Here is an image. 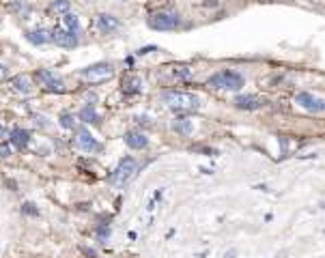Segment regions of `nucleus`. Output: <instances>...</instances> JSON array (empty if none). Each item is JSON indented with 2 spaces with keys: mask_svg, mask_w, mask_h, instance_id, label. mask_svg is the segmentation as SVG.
Returning <instances> with one entry per match:
<instances>
[{
  "mask_svg": "<svg viewBox=\"0 0 325 258\" xmlns=\"http://www.w3.org/2000/svg\"><path fill=\"white\" fill-rule=\"evenodd\" d=\"M162 101L175 112H194L200 108V97L186 90H164Z\"/></svg>",
  "mask_w": 325,
  "mask_h": 258,
  "instance_id": "nucleus-1",
  "label": "nucleus"
},
{
  "mask_svg": "<svg viewBox=\"0 0 325 258\" xmlns=\"http://www.w3.org/2000/svg\"><path fill=\"white\" fill-rule=\"evenodd\" d=\"M147 26L153 30H177L181 26V15L172 9H162V11H153V13L147 18Z\"/></svg>",
  "mask_w": 325,
  "mask_h": 258,
  "instance_id": "nucleus-2",
  "label": "nucleus"
},
{
  "mask_svg": "<svg viewBox=\"0 0 325 258\" xmlns=\"http://www.w3.org/2000/svg\"><path fill=\"white\" fill-rule=\"evenodd\" d=\"M207 84L211 88H218V90H241V86L246 84L243 75L239 71H232V69H224V71L213 73L207 80Z\"/></svg>",
  "mask_w": 325,
  "mask_h": 258,
  "instance_id": "nucleus-3",
  "label": "nucleus"
},
{
  "mask_svg": "<svg viewBox=\"0 0 325 258\" xmlns=\"http://www.w3.org/2000/svg\"><path fill=\"white\" fill-rule=\"evenodd\" d=\"M78 75L86 84H104L108 80L115 78V67L110 63H97V64H91V67L82 69Z\"/></svg>",
  "mask_w": 325,
  "mask_h": 258,
  "instance_id": "nucleus-4",
  "label": "nucleus"
},
{
  "mask_svg": "<svg viewBox=\"0 0 325 258\" xmlns=\"http://www.w3.org/2000/svg\"><path fill=\"white\" fill-rule=\"evenodd\" d=\"M136 168H138V161L134 157H129V155L127 157H121L115 172L110 174V183L112 185H123V183H127L129 179H132L134 172H136Z\"/></svg>",
  "mask_w": 325,
  "mask_h": 258,
  "instance_id": "nucleus-5",
  "label": "nucleus"
},
{
  "mask_svg": "<svg viewBox=\"0 0 325 258\" xmlns=\"http://www.w3.org/2000/svg\"><path fill=\"white\" fill-rule=\"evenodd\" d=\"M295 104L306 112H312V114H319V112H325V99L323 97H317L310 90H300L295 95Z\"/></svg>",
  "mask_w": 325,
  "mask_h": 258,
  "instance_id": "nucleus-6",
  "label": "nucleus"
},
{
  "mask_svg": "<svg viewBox=\"0 0 325 258\" xmlns=\"http://www.w3.org/2000/svg\"><path fill=\"white\" fill-rule=\"evenodd\" d=\"M37 80H39L46 90H52V93H65L63 78L58 73H54L52 69H39V71H37Z\"/></svg>",
  "mask_w": 325,
  "mask_h": 258,
  "instance_id": "nucleus-7",
  "label": "nucleus"
},
{
  "mask_svg": "<svg viewBox=\"0 0 325 258\" xmlns=\"http://www.w3.org/2000/svg\"><path fill=\"white\" fill-rule=\"evenodd\" d=\"M73 144H75V147H78L80 150H82V153H93V150L99 149L97 140L93 138V133H91L86 127H82V129H78V131H75Z\"/></svg>",
  "mask_w": 325,
  "mask_h": 258,
  "instance_id": "nucleus-8",
  "label": "nucleus"
},
{
  "mask_svg": "<svg viewBox=\"0 0 325 258\" xmlns=\"http://www.w3.org/2000/svg\"><path fill=\"white\" fill-rule=\"evenodd\" d=\"M52 41L56 43L58 47H65V50H73L78 47V35L73 30H67V28H56L52 32Z\"/></svg>",
  "mask_w": 325,
  "mask_h": 258,
  "instance_id": "nucleus-9",
  "label": "nucleus"
},
{
  "mask_svg": "<svg viewBox=\"0 0 325 258\" xmlns=\"http://www.w3.org/2000/svg\"><path fill=\"white\" fill-rule=\"evenodd\" d=\"M232 104H235L237 110L252 112V110H261V108H263V99L258 95H237Z\"/></svg>",
  "mask_w": 325,
  "mask_h": 258,
  "instance_id": "nucleus-10",
  "label": "nucleus"
},
{
  "mask_svg": "<svg viewBox=\"0 0 325 258\" xmlns=\"http://www.w3.org/2000/svg\"><path fill=\"white\" fill-rule=\"evenodd\" d=\"M95 24H97V28H99V32H104V35H112V32H116L121 28V22L110 13H99L95 20Z\"/></svg>",
  "mask_w": 325,
  "mask_h": 258,
  "instance_id": "nucleus-11",
  "label": "nucleus"
},
{
  "mask_svg": "<svg viewBox=\"0 0 325 258\" xmlns=\"http://www.w3.org/2000/svg\"><path fill=\"white\" fill-rule=\"evenodd\" d=\"M125 144L134 150H142V149H147L149 138L144 136V133H140V131H127L125 133Z\"/></svg>",
  "mask_w": 325,
  "mask_h": 258,
  "instance_id": "nucleus-12",
  "label": "nucleus"
},
{
  "mask_svg": "<svg viewBox=\"0 0 325 258\" xmlns=\"http://www.w3.org/2000/svg\"><path fill=\"white\" fill-rule=\"evenodd\" d=\"M26 39H28L32 45H46V43L52 41V32L47 28H35L26 32Z\"/></svg>",
  "mask_w": 325,
  "mask_h": 258,
  "instance_id": "nucleus-13",
  "label": "nucleus"
},
{
  "mask_svg": "<svg viewBox=\"0 0 325 258\" xmlns=\"http://www.w3.org/2000/svg\"><path fill=\"white\" fill-rule=\"evenodd\" d=\"M9 140H11V142H13L18 149H26V147H28V142H30V131L15 127V129H11Z\"/></svg>",
  "mask_w": 325,
  "mask_h": 258,
  "instance_id": "nucleus-14",
  "label": "nucleus"
},
{
  "mask_svg": "<svg viewBox=\"0 0 325 258\" xmlns=\"http://www.w3.org/2000/svg\"><path fill=\"white\" fill-rule=\"evenodd\" d=\"M11 84H13V88L18 90V93H24V95H28L32 90V78H30V75H26V73L15 75Z\"/></svg>",
  "mask_w": 325,
  "mask_h": 258,
  "instance_id": "nucleus-15",
  "label": "nucleus"
},
{
  "mask_svg": "<svg viewBox=\"0 0 325 258\" xmlns=\"http://www.w3.org/2000/svg\"><path fill=\"white\" fill-rule=\"evenodd\" d=\"M121 86H123V90H125V93L134 95V93H140V88H142V82H140V78H138V75L127 73L125 78H123Z\"/></svg>",
  "mask_w": 325,
  "mask_h": 258,
  "instance_id": "nucleus-16",
  "label": "nucleus"
},
{
  "mask_svg": "<svg viewBox=\"0 0 325 258\" xmlns=\"http://www.w3.org/2000/svg\"><path fill=\"white\" fill-rule=\"evenodd\" d=\"M80 121H82V123H89V125H99V123H101V118H99V114H97V110H95V108L93 106H84L82 108V110H80Z\"/></svg>",
  "mask_w": 325,
  "mask_h": 258,
  "instance_id": "nucleus-17",
  "label": "nucleus"
},
{
  "mask_svg": "<svg viewBox=\"0 0 325 258\" xmlns=\"http://www.w3.org/2000/svg\"><path fill=\"white\" fill-rule=\"evenodd\" d=\"M69 9H71V2H69V0H54L50 7H47V11H50L52 15H61V18L65 13H69Z\"/></svg>",
  "mask_w": 325,
  "mask_h": 258,
  "instance_id": "nucleus-18",
  "label": "nucleus"
},
{
  "mask_svg": "<svg viewBox=\"0 0 325 258\" xmlns=\"http://www.w3.org/2000/svg\"><path fill=\"white\" fill-rule=\"evenodd\" d=\"M63 28L73 30L75 35H78V32H80V20H78V15L71 13V11H69V13H65L63 15Z\"/></svg>",
  "mask_w": 325,
  "mask_h": 258,
  "instance_id": "nucleus-19",
  "label": "nucleus"
},
{
  "mask_svg": "<svg viewBox=\"0 0 325 258\" xmlns=\"http://www.w3.org/2000/svg\"><path fill=\"white\" fill-rule=\"evenodd\" d=\"M168 75H170V78H177V80H189L192 78V69L183 67V64H175V67L168 69Z\"/></svg>",
  "mask_w": 325,
  "mask_h": 258,
  "instance_id": "nucleus-20",
  "label": "nucleus"
},
{
  "mask_svg": "<svg viewBox=\"0 0 325 258\" xmlns=\"http://www.w3.org/2000/svg\"><path fill=\"white\" fill-rule=\"evenodd\" d=\"M177 129L179 133H181V136H189V133L194 131V127H192V121H189V118H177L175 121V125H172Z\"/></svg>",
  "mask_w": 325,
  "mask_h": 258,
  "instance_id": "nucleus-21",
  "label": "nucleus"
},
{
  "mask_svg": "<svg viewBox=\"0 0 325 258\" xmlns=\"http://www.w3.org/2000/svg\"><path fill=\"white\" fill-rule=\"evenodd\" d=\"M58 125H61L63 129H75L78 125H75V118L71 114H61V118H58Z\"/></svg>",
  "mask_w": 325,
  "mask_h": 258,
  "instance_id": "nucleus-22",
  "label": "nucleus"
},
{
  "mask_svg": "<svg viewBox=\"0 0 325 258\" xmlns=\"http://www.w3.org/2000/svg\"><path fill=\"white\" fill-rule=\"evenodd\" d=\"M13 11H18V13H20V18H22V20H26V15H28V11H30V9H28V7H26V4H24V2H22V0H18V2H15V4H13Z\"/></svg>",
  "mask_w": 325,
  "mask_h": 258,
  "instance_id": "nucleus-23",
  "label": "nucleus"
},
{
  "mask_svg": "<svg viewBox=\"0 0 325 258\" xmlns=\"http://www.w3.org/2000/svg\"><path fill=\"white\" fill-rule=\"evenodd\" d=\"M97 236H99V241H108V236H110V228H108V226H101V228L97 230Z\"/></svg>",
  "mask_w": 325,
  "mask_h": 258,
  "instance_id": "nucleus-24",
  "label": "nucleus"
},
{
  "mask_svg": "<svg viewBox=\"0 0 325 258\" xmlns=\"http://www.w3.org/2000/svg\"><path fill=\"white\" fill-rule=\"evenodd\" d=\"M9 155H11L9 144H0V157H9Z\"/></svg>",
  "mask_w": 325,
  "mask_h": 258,
  "instance_id": "nucleus-25",
  "label": "nucleus"
},
{
  "mask_svg": "<svg viewBox=\"0 0 325 258\" xmlns=\"http://www.w3.org/2000/svg\"><path fill=\"white\" fill-rule=\"evenodd\" d=\"M24 211H26V213H32V215H37V209H35V204H30V202H26V204H24Z\"/></svg>",
  "mask_w": 325,
  "mask_h": 258,
  "instance_id": "nucleus-26",
  "label": "nucleus"
},
{
  "mask_svg": "<svg viewBox=\"0 0 325 258\" xmlns=\"http://www.w3.org/2000/svg\"><path fill=\"white\" fill-rule=\"evenodd\" d=\"M7 75H9V69L4 67V64H0V80H4Z\"/></svg>",
  "mask_w": 325,
  "mask_h": 258,
  "instance_id": "nucleus-27",
  "label": "nucleus"
},
{
  "mask_svg": "<svg viewBox=\"0 0 325 258\" xmlns=\"http://www.w3.org/2000/svg\"><path fill=\"white\" fill-rule=\"evenodd\" d=\"M11 136V131H7V129H4L2 125H0V138H4V140H7Z\"/></svg>",
  "mask_w": 325,
  "mask_h": 258,
  "instance_id": "nucleus-28",
  "label": "nucleus"
},
{
  "mask_svg": "<svg viewBox=\"0 0 325 258\" xmlns=\"http://www.w3.org/2000/svg\"><path fill=\"white\" fill-rule=\"evenodd\" d=\"M235 254H237L235 250H229V252H226V258H235Z\"/></svg>",
  "mask_w": 325,
  "mask_h": 258,
  "instance_id": "nucleus-29",
  "label": "nucleus"
}]
</instances>
